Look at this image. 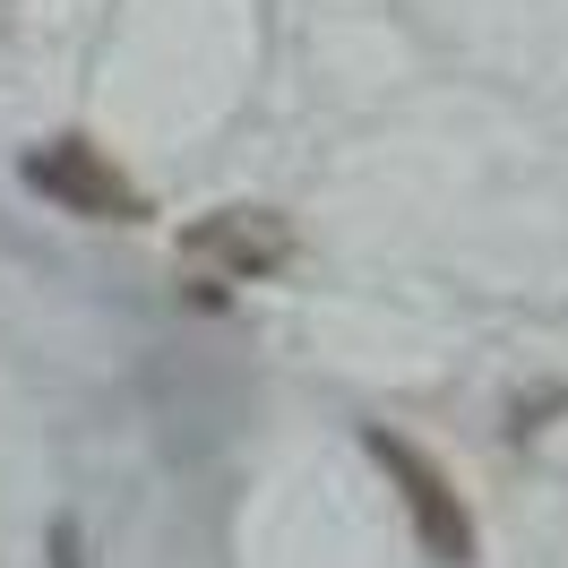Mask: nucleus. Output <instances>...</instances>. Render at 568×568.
Here are the masks:
<instances>
[{
	"instance_id": "1",
	"label": "nucleus",
	"mask_w": 568,
	"mask_h": 568,
	"mask_svg": "<svg viewBox=\"0 0 568 568\" xmlns=\"http://www.w3.org/2000/svg\"><path fill=\"white\" fill-rule=\"evenodd\" d=\"M371 457L405 483V517H414V534H423L430 560H439V568H465V560H474V517H465V499L448 491V474H439L414 439H388V430H371Z\"/></svg>"
},
{
	"instance_id": "2",
	"label": "nucleus",
	"mask_w": 568,
	"mask_h": 568,
	"mask_svg": "<svg viewBox=\"0 0 568 568\" xmlns=\"http://www.w3.org/2000/svg\"><path fill=\"white\" fill-rule=\"evenodd\" d=\"M27 181H36L52 207L87 215V224H130V215H139V190L112 173V164H104L87 139H52V146H36V155H27Z\"/></svg>"
},
{
	"instance_id": "3",
	"label": "nucleus",
	"mask_w": 568,
	"mask_h": 568,
	"mask_svg": "<svg viewBox=\"0 0 568 568\" xmlns=\"http://www.w3.org/2000/svg\"><path fill=\"white\" fill-rule=\"evenodd\" d=\"M181 250H190L199 267H215L224 284H258V276H276L284 258H293V224L267 215V207H224V215H207Z\"/></svg>"
},
{
	"instance_id": "4",
	"label": "nucleus",
	"mask_w": 568,
	"mask_h": 568,
	"mask_svg": "<svg viewBox=\"0 0 568 568\" xmlns=\"http://www.w3.org/2000/svg\"><path fill=\"white\" fill-rule=\"evenodd\" d=\"M52 568H87V534H78V517L52 526Z\"/></svg>"
}]
</instances>
